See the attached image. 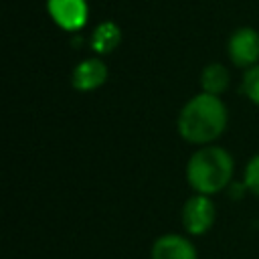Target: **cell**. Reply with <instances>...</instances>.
I'll list each match as a JSON object with an SVG mask.
<instances>
[{"label": "cell", "instance_id": "obj_5", "mask_svg": "<svg viewBox=\"0 0 259 259\" xmlns=\"http://www.w3.org/2000/svg\"><path fill=\"white\" fill-rule=\"evenodd\" d=\"M47 10L53 22L63 30H79L87 24V0H47Z\"/></svg>", "mask_w": 259, "mask_h": 259}, {"label": "cell", "instance_id": "obj_9", "mask_svg": "<svg viewBox=\"0 0 259 259\" xmlns=\"http://www.w3.org/2000/svg\"><path fill=\"white\" fill-rule=\"evenodd\" d=\"M200 87H202L204 93L221 97V93H225L227 87H229V71H227V67L221 65V63L206 65L202 69V73H200Z\"/></svg>", "mask_w": 259, "mask_h": 259}, {"label": "cell", "instance_id": "obj_6", "mask_svg": "<svg viewBox=\"0 0 259 259\" xmlns=\"http://www.w3.org/2000/svg\"><path fill=\"white\" fill-rule=\"evenodd\" d=\"M107 81V65L99 57L83 59L75 65L71 73V83L77 91H95Z\"/></svg>", "mask_w": 259, "mask_h": 259}, {"label": "cell", "instance_id": "obj_2", "mask_svg": "<svg viewBox=\"0 0 259 259\" xmlns=\"http://www.w3.org/2000/svg\"><path fill=\"white\" fill-rule=\"evenodd\" d=\"M235 160L221 146H202L186 162V180L196 194L212 196L225 190L233 178Z\"/></svg>", "mask_w": 259, "mask_h": 259}, {"label": "cell", "instance_id": "obj_3", "mask_svg": "<svg viewBox=\"0 0 259 259\" xmlns=\"http://www.w3.org/2000/svg\"><path fill=\"white\" fill-rule=\"evenodd\" d=\"M227 53L231 63L239 69H251L259 65V32L251 26L233 30L227 40Z\"/></svg>", "mask_w": 259, "mask_h": 259}, {"label": "cell", "instance_id": "obj_7", "mask_svg": "<svg viewBox=\"0 0 259 259\" xmlns=\"http://www.w3.org/2000/svg\"><path fill=\"white\" fill-rule=\"evenodd\" d=\"M152 259H198V255L190 239L176 233H166L154 241Z\"/></svg>", "mask_w": 259, "mask_h": 259}, {"label": "cell", "instance_id": "obj_8", "mask_svg": "<svg viewBox=\"0 0 259 259\" xmlns=\"http://www.w3.org/2000/svg\"><path fill=\"white\" fill-rule=\"evenodd\" d=\"M121 40V30L115 22H101L97 24V28L93 30V36H91V49L97 53V55H109L113 49H117Z\"/></svg>", "mask_w": 259, "mask_h": 259}, {"label": "cell", "instance_id": "obj_10", "mask_svg": "<svg viewBox=\"0 0 259 259\" xmlns=\"http://www.w3.org/2000/svg\"><path fill=\"white\" fill-rule=\"evenodd\" d=\"M241 91L247 95L249 101L259 105V65H255V67L245 71L243 83H241Z\"/></svg>", "mask_w": 259, "mask_h": 259}, {"label": "cell", "instance_id": "obj_1", "mask_svg": "<svg viewBox=\"0 0 259 259\" xmlns=\"http://www.w3.org/2000/svg\"><path fill=\"white\" fill-rule=\"evenodd\" d=\"M229 113L221 97L198 93L190 97L178 113V134L188 144L210 146L227 130Z\"/></svg>", "mask_w": 259, "mask_h": 259}, {"label": "cell", "instance_id": "obj_11", "mask_svg": "<svg viewBox=\"0 0 259 259\" xmlns=\"http://www.w3.org/2000/svg\"><path fill=\"white\" fill-rule=\"evenodd\" d=\"M245 188L259 196V154H255L245 166Z\"/></svg>", "mask_w": 259, "mask_h": 259}, {"label": "cell", "instance_id": "obj_4", "mask_svg": "<svg viewBox=\"0 0 259 259\" xmlns=\"http://www.w3.org/2000/svg\"><path fill=\"white\" fill-rule=\"evenodd\" d=\"M182 227L188 235H204L212 223H214V217H217V208L210 200V196H204V194H194L190 196L184 206H182Z\"/></svg>", "mask_w": 259, "mask_h": 259}]
</instances>
